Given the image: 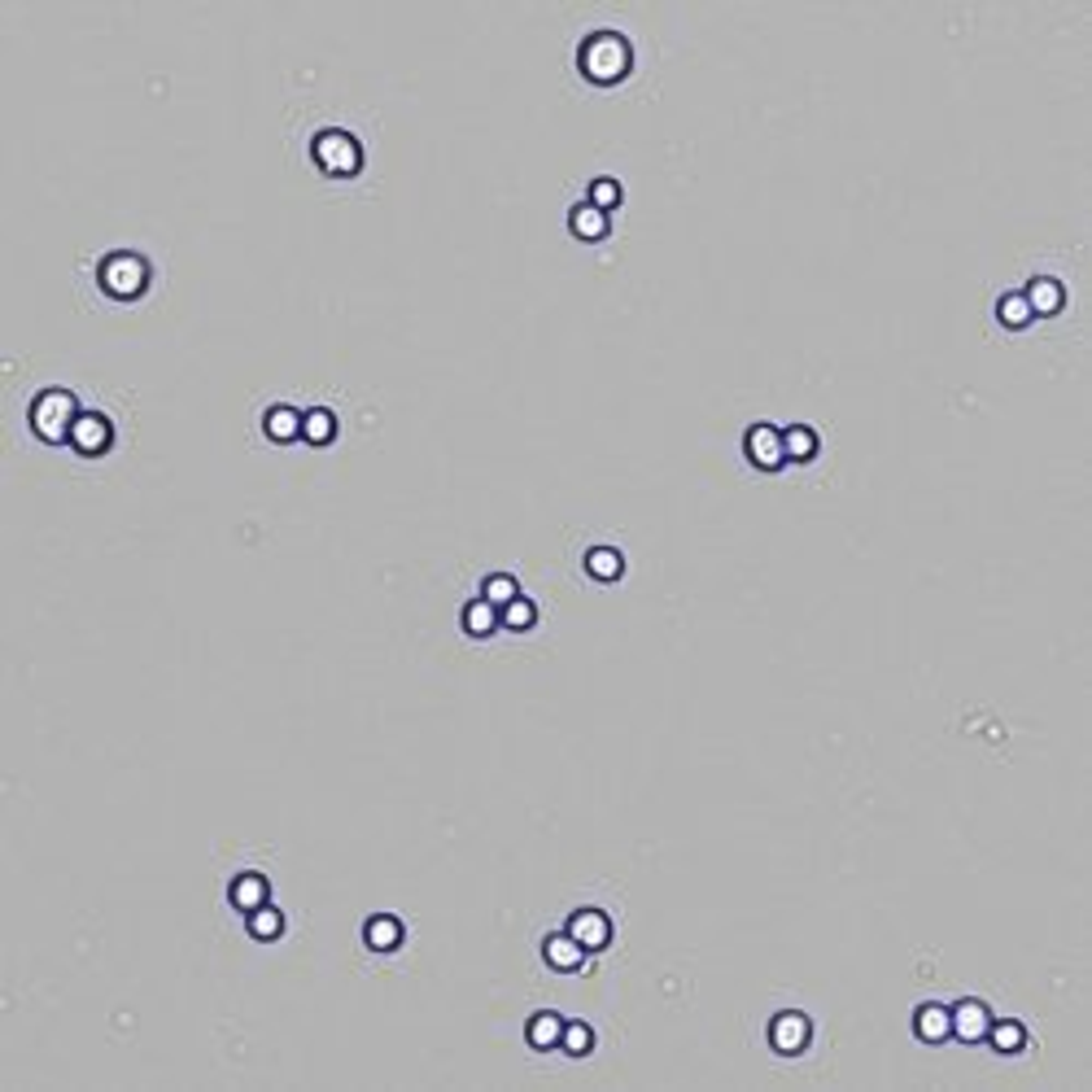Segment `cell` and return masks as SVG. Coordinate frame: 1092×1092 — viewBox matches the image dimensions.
<instances>
[{"label": "cell", "instance_id": "ba28073f", "mask_svg": "<svg viewBox=\"0 0 1092 1092\" xmlns=\"http://www.w3.org/2000/svg\"><path fill=\"white\" fill-rule=\"evenodd\" d=\"M110 442H114L110 420L101 416V411H79V420H75V429H71V446H75V451L79 455H101Z\"/></svg>", "mask_w": 1092, "mask_h": 1092}, {"label": "cell", "instance_id": "30bf717a", "mask_svg": "<svg viewBox=\"0 0 1092 1092\" xmlns=\"http://www.w3.org/2000/svg\"><path fill=\"white\" fill-rule=\"evenodd\" d=\"M568 930L585 944V952H594V948H603L607 939H612V917H607L603 910H577L568 917Z\"/></svg>", "mask_w": 1092, "mask_h": 1092}, {"label": "cell", "instance_id": "9c48e42d", "mask_svg": "<svg viewBox=\"0 0 1092 1092\" xmlns=\"http://www.w3.org/2000/svg\"><path fill=\"white\" fill-rule=\"evenodd\" d=\"M543 957L550 970H581V961H585V944L572 930H550V935L543 939Z\"/></svg>", "mask_w": 1092, "mask_h": 1092}, {"label": "cell", "instance_id": "44dd1931", "mask_svg": "<svg viewBox=\"0 0 1092 1092\" xmlns=\"http://www.w3.org/2000/svg\"><path fill=\"white\" fill-rule=\"evenodd\" d=\"M302 437L306 442H315V446H324L337 437V416H332L328 407H310L302 411Z\"/></svg>", "mask_w": 1092, "mask_h": 1092}, {"label": "cell", "instance_id": "5b68a950", "mask_svg": "<svg viewBox=\"0 0 1092 1092\" xmlns=\"http://www.w3.org/2000/svg\"><path fill=\"white\" fill-rule=\"evenodd\" d=\"M743 451H747V459H752L756 468H765V473H774V468L787 464L783 429H778V424H769V420H756L752 429L743 433Z\"/></svg>", "mask_w": 1092, "mask_h": 1092}, {"label": "cell", "instance_id": "7a4b0ae2", "mask_svg": "<svg viewBox=\"0 0 1092 1092\" xmlns=\"http://www.w3.org/2000/svg\"><path fill=\"white\" fill-rule=\"evenodd\" d=\"M79 420V402L71 389H40L36 402H31V429H36L44 442H71V429Z\"/></svg>", "mask_w": 1092, "mask_h": 1092}, {"label": "cell", "instance_id": "ac0fdd59", "mask_svg": "<svg viewBox=\"0 0 1092 1092\" xmlns=\"http://www.w3.org/2000/svg\"><path fill=\"white\" fill-rule=\"evenodd\" d=\"M568 227L581 240H599V236H607V210H599L594 201H577L568 210Z\"/></svg>", "mask_w": 1092, "mask_h": 1092}, {"label": "cell", "instance_id": "484cf974", "mask_svg": "<svg viewBox=\"0 0 1092 1092\" xmlns=\"http://www.w3.org/2000/svg\"><path fill=\"white\" fill-rule=\"evenodd\" d=\"M499 620H503V625H508V629H529V625H534V620H538V607H534V599H525V594H516L512 603H503V607H499Z\"/></svg>", "mask_w": 1092, "mask_h": 1092}, {"label": "cell", "instance_id": "cb8c5ba5", "mask_svg": "<svg viewBox=\"0 0 1092 1092\" xmlns=\"http://www.w3.org/2000/svg\"><path fill=\"white\" fill-rule=\"evenodd\" d=\"M284 930V913L275 910V905H258V910H249V935H258V939H275Z\"/></svg>", "mask_w": 1092, "mask_h": 1092}, {"label": "cell", "instance_id": "4316f807", "mask_svg": "<svg viewBox=\"0 0 1092 1092\" xmlns=\"http://www.w3.org/2000/svg\"><path fill=\"white\" fill-rule=\"evenodd\" d=\"M590 1044H594V1031L585 1027V1022H577V1018H564V1036H559V1049H568L572 1057H581V1053H590Z\"/></svg>", "mask_w": 1092, "mask_h": 1092}, {"label": "cell", "instance_id": "603a6c76", "mask_svg": "<svg viewBox=\"0 0 1092 1092\" xmlns=\"http://www.w3.org/2000/svg\"><path fill=\"white\" fill-rule=\"evenodd\" d=\"M996 315H1001L1005 328H1027V324H1031V306H1027V297H1022V289L1001 293V302H996Z\"/></svg>", "mask_w": 1092, "mask_h": 1092}, {"label": "cell", "instance_id": "7c38bea8", "mask_svg": "<svg viewBox=\"0 0 1092 1092\" xmlns=\"http://www.w3.org/2000/svg\"><path fill=\"white\" fill-rule=\"evenodd\" d=\"M227 896H232V905L236 910H258V905H267V896H271V888H267V879H262L258 870H245V874H236L232 879V888H227Z\"/></svg>", "mask_w": 1092, "mask_h": 1092}, {"label": "cell", "instance_id": "8fae6325", "mask_svg": "<svg viewBox=\"0 0 1092 1092\" xmlns=\"http://www.w3.org/2000/svg\"><path fill=\"white\" fill-rule=\"evenodd\" d=\"M913 1031H917V1040H926V1044H939V1040H948V1036H952V1018H948V1005H939V1001H926V1005H917V1009H913Z\"/></svg>", "mask_w": 1092, "mask_h": 1092}, {"label": "cell", "instance_id": "8992f818", "mask_svg": "<svg viewBox=\"0 0 1092 1092\" xmlns=\"http://www.w3.org/2000/svg\"><path fill=\"white\" fill-rule=\"evenodd\" d=\"M948 1018H952V1036L965 1044L987 1040V1027H992V1009H987L979 996H961L957 1005H948Z\"/></svg>", "mask_w": 1092, "mask_h": 1092}, {"label": "cell", "instance_id": "6da1fadb", "mask_svg": "<svg viewBox=\"0 0 1092 1092\" xmlns=\"http://www.w3.org/2000/svg\"><path fill=\"white\" fill-rule=\"evenodd\" d=\"M629 62H634V49H629V40L620 31H594L577 49V66L594 84H616L629 71Z\"/></svg>", "mask_w": 1092, "mask_h": 1092}, {"label": "cell", "instance_id": "4fadbf2b", "mask_svg": "<svg viewBox=\"0 0 1092 1092\" xmlns=\"http://www.w3.org/2000/svg\"><path fill=\"white\" fill-rule=\"evenodd\" d=\"M262 429H267L271 442H293V437H302V411L289 407V402H275L262 416Z\"/></svg>", "mask_w": 1092, "mask_h": 1092}, {"label": "cell", "instance_id": "d4e9b609", "mask_svg": "<svg viewBox=\"0 0 1092 1092\" xmlns=\"http://www.w3.org/2000/svg\"><path fill=\"white\" fill-rule=\"evenodd\" d=\"M481 594H486L494 607H503V603H512L516 594H521V585H516L512 572H490V577L481 581Z\"/></svg>", "mask_w": 1092, "mask_h": 1092}, {"label": "cell", "instance_id": "277c9868", "mask_svg": "<svg viewBox=\"0 0 1092 1092\" xmlns=\"http://www.w3.org/2000/svg\"><path fill=\"white\" fill-rule=\"evenodd\" d=\"M145 284H149V262L141 254L119 249V254H110L106 262H101V289L106 293L136 297V293H145Z\"/></svg>", "mask_w": 1092, "mask_h": 1092}, {"label": "cell", "instance_id": "d6986e66", "mask_svg": "<svg viewBox=\"0 0 1092 1092\" xmlns=\"http://www.w3.org/2000/svg\"><path fill=\"white\" fill-rule=\"evenodd\" d=\"M585 572L599 581H616L620 572H625V555H620L616 546H590L585 550Z\"/></svg>", "mask_w": 1092, "mask_h": 1092}, {"label": "cell", "instance_id": "e0dca14e", "mask_svg": "<svg viewBox=\"0 0 1092 1092\" xmlns=\"http://www.w3.org/2000/svg\"><path fill=\"white\" fill-rule=\"evenodd\" d=\"M363 939H367V948L389 952V948L402 944V922L394 913H372L367 917V926H363Z\"/></svg>", "mask_w": 1092, "mask_h": 1092}, {"label": "cell", "instance_id": "5bb4252c", "mask_svg": "<svg viewBox=\"0 0 1092 1092\" xmlns=\"http://www.w3.org/2000/svg\"><path fill=\"white\" fill-rule=\"evenodd\" d=\"M1022 297H1027L1031 315H1053V310H1062V302H1066L1062 284H1057L1053 275H1036V280L1022 289Z\"/></svg>", "mask_w": 1092, "mask_h": 1092}, {"label": "cell", "instance_id": "7402d4cb", "mask_svg": "<svg viewBox=\"0 0 1092 1092\" xmlns=\"http://www.w3.org/2000/svg\"><path fill=\"white\" fill-rule=\"evenodd\" d=\"M783 451L787 459H813L818 455V433L809 424H791V429H783Z\"/></svg>", "mask_w": 1092, "mask_h": 1092}, {"label": "cell", "instance_id": "52a82bcc", "mask_svg": "<svg viewBox=\"0 0 1092 1092\" xmlns=\"http://www.w3.org/2000/svg\"><path fill=\"white\" fill-rule=\"evenodd\" d=\"M813 1036V1022L800 1014V1009H783V1014H774V1022H769V1044H774L778 1053H800L804 1044H809Z\"/></svg>", "mask_w": 1092, "mask_h": 1092}, {"label": "cell", "instance_id": "2e32d148", "mask_svg": "<svg viewBox=\"0 0 1092 1092\" xmlns=\"http://www.w3.org/2000/svg\"><path fill=\"white\" fill-rule=\"evenodd\" d=\"M459 620H464V629H468L473 638H486V634H494V629L503 625V620H499V607H494L486 594L468 599V603H464V616H459Z\"/></svg>", "mask_w": 1092, "mask_h": 1092}, {"label": "cell", "instance_id": "ffe728a7", "mask_svg": "<svg viewBox=\"0 0 1092 1092\" xmlns=\"http://www.w3.org/2000/svg\"><path fill=\"white\" fill-rule=\"evenodd\" d=\"M987 1040H992V1049H1001V1053H1018L1022 1044H1027V1027H1022L1018 1018H992Z\"/></svg>", "mask_w": 1092, "mask_h": 1092}, {"label": "cell", "instance_id": "83f0119b", "mask_svg": "<svg viewBox=\"0 0 1092 1092\" xmlns=\"http://www.w3.org/2000/svg\"><path fill=\"white\" fill-rule=\"evenodd\" d=\"M585 201H594L599 210H612V205H620V183L612 176L590 180V197H585Z\"/></svg>", "mask_w": 1092, "mask_h": 1092}, {"label": "cell", "instance_id": "3957f363", "mask_svg": "<svg viewBox=\"0 0 1092 1092\" xmlns=\"http://www.w3.org/2000/svg\"><path fill=\"white\" fill-rule=\"evenodd\" d=\"M310 158H315L328 176H354V171L363 167L359 141H354L350 132H341V128H324V132H319L315 141H310Z\"/></svg>", "mask_w": 1092, "mask_h": 1092}, {"label": "cell", "instance_id": "9a60e30c", "mask_svg": "<svg viewBox=\"0 0 1092 1092\" xmlns=\"http://www.w3.org/2000/svg\"><path fill=\"white\" fill-rule=\"evenodd\" d=\"M525 1036H529V1044H534V1049H559V1036H564V1018H559L555 1009H538V1014L529 1018Z\"/></svg>", "mask_w": 1092, "mask_h": 1092}]
</instances>
